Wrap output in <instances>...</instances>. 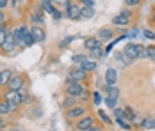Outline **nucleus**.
<instances>
[{
  "instance_id": "nucleus-1",
  "label": "nucleus",
  "mask_w": 155,
  "mask_h": 131,
  "mask_svg": "<svg viewBox=\"0 0 155 131\" xmlns=\"http://www.w3.org/2000/svg\"><path fill=\"white\" fill-rule=\"evenodd\" d=\"M64 92H66V96H73L77 99H86L87 98V90L84 89V85L80 82H70V80H66Z\"/></svg>"
},
{
  "instance_id": "nucleus-2",
  "label": "nucleus",
  "mask_w": 155,
  "mask_h": 131,
  "mask_svg": "<svg viewBox=\"0 0 155 131\" xmlns=\"http://www.w3.org/2000/svg\"><path fill=\"white\" fill-rule=\"evenodd\" d=\"M4 101L9 104V108H11V112L16 110L21 101H23V98H21V94L18 92V90H5V94H4Z\"/></svg>"
},
{
  "instance_id": "nucleus-3",
  "label": "nucleus",
  "mask_w": 155,
  "mask_h": 131,
  "mask_svg": "<svg viewBox=\"0 0 155 131\" xmlns=\"http://www.w3.org/2000/svg\"><path fill=\"white\" fill-rule=\"evenodd\" d=\"M16 41H15V30H11V32H7V39H5V43L0 46V50L5 53V55H13L16 51Z\"/></svg>"
},
{
  "instance_id": "nucleus-4",
  "label": "nucleus",
  "mask_w": 155,
  "mask_h": 131,
  "mask_svg": "<svg viewBox=\"0 0 155 131\" xmlns=\"http://www.w3.org/2000/svg\"><path fill=\"white\" fill-rule=\"evenodd\" d=\"M139 51H141V44L137 43H127L123 48V55L127 58H130L132 62L139 58Z\"/></svg>"
},
{
  "instance_id": "nucleus-5",
  "label": "nucleus",
  "mask_w": 155,
  "mask_h": 131,
  "mask_svg": "<svg viewBox=\"0 0 155 131\" xmlns=\"http://www.w3.org/2000/svg\"><path fill=\"white\" fill-rule=\"evenodd\" d=\"M86 78H87V73H86L80 66H75V67L70 71V74H68L66 80H70V82H80V83H82Z\"/></svg>"
},
{
  "instance_id": "nucleus-6",
  "label": "nucleus",
  "mask_w": 155,
  "mask_h": 131,
  "mask_svg": "<svg viewBox=\"0 0 155 131\" xmlns=\"http://www.w3.org/2000/svg\"><path fill=\"white\" fill-rule=\"evenodd\" d=\"M86 114H87V108L84 104H75L70 110H66V117L68 119H80V117H84Z\"/></svg>"
},
{
  "instance_id": "nucleus-7",
  "label": "nucleus",
  "mask_w": 155,
  "mask_h": 131,
  "mask_svg": "<svg viewBox=\"0 0 155 131\" xmlns=\"http://www.w3.org/2000/svg\"><path fill=\"white\" fill-rule=\"evenodd\" d=\"M94 126V119L91 115H84V117H80L77 120V124H75V129L77 131H86V129H89V128H93Z\"/></svg>"
},
{
  "instance_id": "nucleus-8",
  "label": "nucleus",
  "mask_w": 155,
  "mask_h": 131,
  "mask_svg": "<svg viewBox=\"0 0 155 131\" xmlns=\"http://www.w3.org/2000/svg\"><path fill=\"white\" fill-rule=\"evenodd\" d=\"M130 16H132L130 11H123V13H120L118 16L112 18V25H116V27H127L128 21H130Z\"/></svg>"
},
{
  "instance_id": "nucleus-9",
  "label": "nucleus",
  "mask_w": 155,
  "mask_h": 131,
  "mask_svg": "<svg viewBox=\"0 0 155 131\" xmlns=\"http://www.w3.org/2000/svg\"><path fill=\"white\" fill-rule=\"evenodd\" d=\"M9 90H21L23 89V85H25V78L21 76V74H13V78L9 80Z\"/></svg>"
},
{
  "instance_id": "nucleus-10",
  "label": "nucleus",
  "mask_w": 155,
  "mask_h": 131,
  "mask_svg": "<svg viewBox=\"0 0 155 131\" xmlns=\"http://www.w3.org/2000/svg\"><path fill=\"white\" fill-rule=\"evenodd\" d=\"M64 16H66V18H70V20H73V21L80 20V7L75 5V4H71V5L64 11Z\"/></svg>"
},
{
  "instance_id": "nucleus-11",
  "label": "nucleus",
  "mask_w": 155,
  "mask_h": 131,
  "mask_svg": "<svg viewBox=\"0 0 155 131\" xmlns=\"http://www.w3.org/2000/svg\"><path fill=\"white\" fill-rule=\"evenodd\" d=\"M98 46H102V41H100L96 36H91V37H86V39H84V48H86L87 51H91V50L98 48Z\"/></svg>"
},
{
  "instance_id": "nucleus-12",
  "label": "nucleus",
  "mask_w": 155,
  "mask_h": 131,
  "mask_svg": "<svg viewBox=\"0 0 155 131\" xmlns=\"http://www.w3.org/2000/svg\"><path fill=\"white\" fill-rule=\"evenodd\" d=\"M116 82H118V71L114 67H109L105 71V83L109 87H112V85H116Z\"/></svg>"
},
{
  "instance_id": "nucleus-13",
  "label": "nucleus",
  "mask_w": 155,
  "mask_h": 131,
  "mask_svg": "<svg viewBox=\"0 0 155 131\" xmlns=\"http://www.w3.org/2000/svg\"><path fill=\"white\" fill-rule=\"evenodd\" d=\"M123 117H127V120H128L130 124H139L137 114L132 110V106H125V108H123Z\"/></svg>"
},
{
  "instance_id": "nucleus-14",
  "label": "nucleus",
  "mask_w": 155,
  "mask_h": 131,
  "mask_svg": "<svg viewBox=\"0 0 155 131\" xmlns=\"http://www.w3.org/2000/svg\"><path fill=\"white\" fill-rule=\"evenodd\" d=\"M100 41H110L112 37H114V30L109 29V27H104V29L98 30V36H96Z\"/></svg>"
},
{
  "instance_id": "nucleus-15",
  "label": "nucleus",
  "mask_w": 155,
  "mask_h": 131,
  "mask_svg": "<svg viewBox=\"0 0 155 131\" xmlns=\"http://www.w3.org/2000/svg\"><path fill=\"white\" fill-rule=\"evenodd\" d=\"M31 34H32V37H34V41L36 43H41V41H45V30L41 29V27H32L31 29Z\"/></svg>"
},
{
  "instance_id": "nucleus-16",
  "label": "nucleus",
  "mask_w": 155,
  "mask_h": 131,
  "mask_svg": "<svg viewBox=\"0 0 155 131\" xmlns=\"http://www.w3.org/2000/svg\"><path fill=\"white\" fill-rule=\"evenodd\" d=\"M139 126L143 128V129H155L153 117H152V115H146V117H143V119L139 120Z\"/></svg>"
},
{
  "instance_id": "nucleus-17",
  "label": "nucleus",
  "mask_w": 155,
  "mask_h": 131,
  "mask_svg": "<svg viewBox=\"0 0 155 131\" xmlns=\"http://www.w3.org/2000/svg\"><path fill=\"white\" fill-rule=\"evenodd\" d=\"M43 21H45V16L41 11H38V13H32L31 14V23L34 27H41L43 25Z\"/></svg>"
},
{
  "instance_id": "nucleus-18",
  "label": "nucleus",
  "mask_w": 155,
  "mask_h": 131,
  "mask_svg": "<svg viewBox=\"0 0 155 131\" xmlns=\"http://www.w3.org/2000/svg\"><path fill=\"white\" fill-rule=\"evenodd\" d=\"M80 67H82L86 73H91V71H94V69L98 67V62H96V60H91V58H87V60H84V62L80 64Z\"/></svg>"
},
{
  "instance_id": "nucleus-19",
  "label": "nucleus",
  "mask_w": 155,
  "mask_h": 131,
  "mask_svg": "<svg viewBox=\"0 0 155 131\" xmlns=\"http://www.w3.org/2000/svg\"><path fill=\"white\" fill-rule=\"evenodd\" d=\"M78 103V99L77 98H73V96H66L64 99H62V103H61V106L64 108V110H70L71 106H75Z\"/></svg>"
},
{
  "instance_id": "nucleus-20",
  "label": "nucleus",
  "mask_w": 155,
  "mask_h": 131,
  "mask_svg": "<svg viewBox=\"0 0 155 131\" xmlns=\"http://www.w3.org/2000/svg\"><path fill=\"white\" fill-rule=\"evenodd\" d=\"M94 18V7H80V20Z\"/></svg>"
},
{
  "instance_id": "nucleus-21",
  "label": "nucleus",
  "mask_w": 155,
  "mask_h": 131,
  "mask_svg": "<svg viewBox=\"0 0 155 131\" xmlns=\"http://www.w3.org/2000/svg\"><path fill=\"white\" fill-rule=\"evenodd\" d=\"M11 78H13V73L9 69H2L0 71V85H7Z\"/></svg>"
},
{
  "instance_id": "nucleus-22",
  "label": "nucleus",
  "mask_w": 155,
  "mask_h": 131,
  "mask_svg": "<svg viewBox=\"0 0 155 131\" xmlns=\"http://www.w3.org/2000/svg\"><path fill=\"white\" fill-rule=\"evenodd\" d=\"M104 90L107 92V96H109V98H118V96H120V89L116 87V85H112V87L105 85V87H104Z\"/></svg>"
},
{
  "instance_id": "nucleus-23",
  "label": "nucleus",
  "mask_w": 155,
  "mask_h": 131,
  "mask_svg": "<svg viewBox=\"0 0 155 131\" xmlns=\"http://www.w3.org/2000/svg\"><path fill=\"white\" fill-rule=\"evenodd\" d=\"M102 55H104L102 46H98V48H94V50L89 51V58H91V60H98V58H102Z\"/></svg>"
},
{
  "instance_id": "nucleus-24",
  "label": "nucleus",
  "mask_w": 155,
  "mask_h": 131,
  "mask_svg": "<svg viewBox=\"0 0 155 131\" xmlns=\"http://www.w3.org/2000/svg\"><path fill=\"white\" fill-rule=\"evenodd\" d=\"M116 122H118V124H120L125 131H130V129H132V124H130L128 120H125L123 117H118V119H116Z\"/></svg>"
},
{
  "instance_id": "nucleus-25",
  "label": "nucleus",
  "mask_w": 155,
  "mask_h": 131,
  "mask_svg": "<svg viewBox=\"0 0 155 131\" xmlns=\"http://www.w3.org/2000/svg\"><path fill=\"white\" fill-rule=\"evenodd\" d=\"M105 104H107V108H110V110H114L116 108V104H118V98H105Z\"/></svg>"
},
{
  "instance_id": "nucleus-26",
  "label": "nucleus",
  "mask_w": 155,
  "mask_h": 131,
  "mask_svg": "<svg viewBox=\"0 0 155 131\" xmlns=\"http://www.w3.org/2000/svg\"><path fill=\"white\" fill-rule=\"evenodd\" d=\"M98 117H100V120H102L104 124H110V122H112V120H110V119L107 117V114H105L104 110H98Z\"/></svg>"
},
{
  "instance_id": "nucleus-27",
  "label": "nucleus",
  "mask_w": 155,
  "mask_h": 131,
  "mask_svg": "<svg viewBox=\"0 0 155 131\" xmlns=\"http://www.w3.org/2000/svg\"><path fill=\"white\" fill-rule=\"evenodd\" d=\"M9 112H11L9 104L5 101H0V115H5V114H9Z\"/></svg>"
},
{
  "instance_id": "nucleus-28",
  "label": "nucleus",
  "mask_w": 155,
  "mask_h": 131,
  "mask_svg": "<svg viewBox=\"0 0 155 131\" xmlns=\"http://www.w3.org/2000/svg\"><path fill=\"white\" fill-rule=\"evenodd\" d=\"M146 55H148V60L155 62V46H146Z\"/></svg>"
},
{
  "instance_id": "nucleus-29",
  "label": "nucleus",
  "mask_w": 155,
  "mask_h": 131,
  "mask_svg": "<svg viewBox=\"0 0 155 131\" xmlns=\"http://www.w3.org/2000/svg\"><path fill=\"white\" fill-rule=\"evenodd\" d=\"M87 58H89V57H86V55H73V57H71V60H73L77 66H80V64H82L84 60H87Z\"/></svg>"
},
{
  "instance_id": "nucleus-30",
  "label": "nucleus",
  "mask_w": 155,
  "mask_h": 131,
  "mask_svg": "<svg viewBox=\"0 0 155 131\" xmlns=\"http://www.w3.org/2000/svg\"><path fill=\"white\" fill-rule=\"evenodd\" d=\"M141 2L143 0H125V5L127 7H137V5H141Z\"/></svg>"
},
{
  "instance_id": "nucleus-31",
  "label": "nucleus",
  "mask_w": 155,
  "mask_h": 131,
  "mask_svg": "<svg viewBox=\"0 0 155 131\" xmlns=\"http://www.w3.org/2000/svg\"><path fill=\"white\" fill-rule=\"evenodd\" d=\"M93 99H94V104H96V106L102 104V96H100V92H93Z\"/></svg>"
},
{
  "instance_id": "nucleus-32",
  "label": "nucleus",
  "mask_w": 155,
  "mask_h": 131,
  "mask_svg": "<svg viewBox=\"0 0 155 131\" xmlns=\"http://www.w3.org/2000/svg\"><path fill=\"white\" fill-rule=\"evenodd\" d=\"M71 41H73V37H64L61 41V48H68V46L71 44Z\"/></svg>"
},
{
  "instance_id": "nucleus-33",
  "label": "nucleus",
  "mask_w": 155,
  "mask_h": 131,
  "mask_svg": "<svg viewBox=\"0 0 155 131\" xmlns=\"http://www.w3.org/2000/svg\"><path fill=\"white\" fill-rule=\"evenodd\" d=\"M143 34H144V36H146V37H148V39H152V41H155V32L153 30H143Z\"/></svg>"
},
{
  "instance_id": "nucleus-34",
  "label": "nucleus",
  "mask_w": 155,
  "mask_h": 131,
  "mask_svg": "<svg viewBox=\"0 0 155 131\" xmlns=\"http://www.w3.org/2000/svg\"><path fill=\"white\" fill-rule=\"evenodd\" d=\"M80 2L84 4L82 7H94V2H96V0H80Z\"/></svg>"
},
{
  "instance_id": "nucleus-35",
  "label": "nucleus",
  "mask_w": 155,
  "mask_h": 131,
  "mask_svg": "<svg viewBox=\"0 0 155 131\" xmlns=\"http://www.w3.org/2000/svg\"><path fill=\"white\" fill-rule=\"evenodd\" d=\"M114 117H123V108H114Z\"/></svg>"
},
{
  "instance_id": "nucleus-36",
  "label": "nucleus",
  "mask_w": 155,
  "mask_h": 131,
  "mask_svg": "<svg viewBox=\"0 0 155 131\" xmlns=\"http://www.w3.org/2000/svg\"><path fill=\"white\" fill-rule=\"evenodd\" d=\"M52 16H54V20H61V18H62V13L59 11V9H55V13H54Z\"/></svg>"
},
{
  "instance_id": "nucleus-37",
  "label": "nucleus",
  "mask_w": 155,
  "mask_h": 131,
  "mask_svg": "<svg viewBox=\"0 0 155 131\" xmlns=\"http://www.w3.org/2000/svg\"><path fill=\"white\" fill-rule=\"evenodd\" d=\"M39 4H43V5H54V0H41Z\"/></svg>"
},
{
  "instance_id": "nucleus-38",
  "label": "nucleus",
  "mask_w": 155,
  "mask_h": 131,
  "mask_svg": "<svg viewBox=\"0 0 155 131\" xmlns=\"http://www.w3.org/2000/svg\"><path fill=\"white\" fill-rule=\"evenodd\" d=\"M7 4H9V0H0V11H2V9L7 5Z\"/></svg>"
},
{
  "instance_id": "nucleus-39",
  "label": "nucleus",
  "mask_w": 155,
  "mask_h": 131,
  "mask_svg": "<svg viewBox=\"0 0 155 131\" xmlns=\"http://www.w3.org/2000/svg\"><path fill=\"white\" fill-rule=\"evenodd\" d=\"M4 21H5V14L4 11H0V25H4Z\"/></svg>"
},
{
  "instance_id": "nucleus-40",
  "label": "nucleus",
  "mask_w": 155,
  "mask_h": 131,
  "mask_svg": "<svg viewBox=\"0 0 155 131\" xmlns=\"http://www.w3.org/2000/svg\"><path fill=\"white\" fill-rule=\"evenodd\" d=\"M4 126H5V122H4V119H2V115H0V129H2Z\"/></svg>"
},
{
  "instance_id": "nucleus-41",
  "label": "nucleus",
  "mask_w": 155,
  "mask_h": 131,
  "mask_svg": "<svg viewBox=\"0 0 155 131\" xmlns=\"http://www.w3.org/2000/svg\"><path fill=\"white\" fill-rule=\"evenodd\" d=\"M153 23H155V14H153Z\"/></svg>"
},
{
  "instance_id": "nucleus-42",
  "label": "nucleus",
  "mask_w": 155,
  "mask_h": 131,
  "mask_svg": "<svg viewBox=\"0 0 155 131\" xmlns=\"http://www.w3.org/2000/svg\"><path fill=\"white\" fill-rule=\"evenodd\" d=\"M13 131H20V129H13Z\"/></svg>"
},
{
  "instance_id": "nucleus-43",
  "label": "nucleus",
  "mask_w": 155,
  "mask_h": 131,
  "mask_svg": "<svg viewBox=\"0 0 155 131\" xmlns=\"http://www.w3.org/2000/svg\"><path fill=\"white\" fill-rule=\"evenodd\" d=\"M0 30H2V25H0Z\"/></svg>"
}]
</instances>
